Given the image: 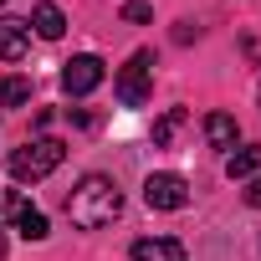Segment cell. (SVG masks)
I'll return each mask as SVG.
<instances>
[{
    "mask_svg": "<svg viewBox=\"0 0 261 261\" xmlns=\"http://www.w3.org/2000/svg\"><path fill=\"white\" fill-rule=\"evenodd\" d=\"M118 210H123V190H118L108 174H87V179H77V190L67 195V215H72V225H82V230L113 225Z\"/></svg>",
    "mask_w": 261,
    "mask_h": 261,
    "instance_id": "cell-1",
    "label": "cell"
},
{
    "mask_svg": "<svg viewBox=\"0 0 261 261\" xmlns=\"http://www.w3.org/2000/svg\"><path fill=\"white\" fill-rule=\"evenodd\" d=\"M62 159H67V144H62V139H26L21 149H11L6 169H11V179L36 185V179H46L51 169H62Z\"/></svg>",
    "mask_w": 261,
    "mask_h": 261,
    "instance_id": "cell-2",
    "label": "cell"
},
{
    "mask_svg": "<svg viewBox=\"0 0 261 261\" xmlns=\"http://www.w3.org/2000/svg\"><path fill=\"white\" fill-rule=\"evenodd\" d=\"M113 92H118L123 108H144L149 92H154V51H134V57H128V67L118 72Z\"/></svg>",
    "mask_w": 261,
    "mask_h": 261,
    "instance_id": "cell-3",
    "label": "cell"
},
{
    "mask_svg": "<svg viewBox=\"0 0 261 261\" xmlns=\"http://www.w3.org/2000/svg\"><path fill=\"white\" fill-rule=\"evenodd\" d=\"M144 200H149V210H185L190 205V179L174 174V169H159V174L144 179Z\"/></svg>",
    "mask_w": 261,
    "mask_h": 261,
    "instance_id": "cell-4",
    "label": "cell"
},
{
    "mask_svg": "<svg viewBox=\"0 0 261 261\" xmlns=\"http://www.w3.org/2000/svg\"><path fill=\"white\" fill-rule=\"evenodd\" d=\"M102 77H108V67H102V57H72L67 67H62V87H67V97H87V92H97L102 87Z\"/></svg>",
    "mask_w": 261,
    "mask_h": 261,
    "instance_id": "cell-5",
    "label": "cell"
},
{
    "mask_svg": "<svg viewBox=\"0 0 261 261\" xmlns=\"http://www.w3.org/2000/svg\"><path fill=\"white\" fill-rule=\"evenodd\" d=\"M6 215H11V225L26 236V241H46L51 236V225H46V215L26 200V195H11V205H6Z\"/></svg>",
    "mask_w": 261,
    "mask_h": 261,
    "instance_id": "cell-6",
    "label": "cell"
},
{
    "mask_svg": "<svg viewBox=\"0 0 261 261\" xmlns=\"http://www.w3.org/2000/svg\"><path fill=\"white\" fill-rule=\"evenodd\" d=\"M31 51V26L16 16H0V62H21Z\"/></svg>",
    "mask_w": 261,
    "mask_h": 261,
    "instance_id": "cell-7",
    "label": "cell"
},
{
    "mask_svg": "<svg viewBox=\"0 0 261 261\" xmlns=\"http://www.w3.org/2000/svg\"><path fill=\"white\" fill-rule=\"evenodd\" d=\"M134 261H190V256L174 236H144V241H134Z\"/></svg>",
    "mask_w": 261,
    "mask_h": 261,
    "instance_id": "cell-8",
    "label": "cell"
},
{
    "mask_svg": "<svg viewBox=\"0 0 261 261\" xmlns=\"http://www.w3.org/2000/svg\"><path fill=\"white\" fill-rule=\"evenodd\" d=\"M26 26H36V36H41V41H57V36L67 31V16H62V6L41 0V6L31 11V21H26Z\"/></svg>",
    "mask_w": 261,
    "mask_h": 261,
    "instance_id": "cell-9",
    "label": "cell"
},
{
    "mask_svg": "<svg viewBox=\"0 0 261 261\" xmlns=\"http://www.w3.org/2000/svg\"><path fill=\"white\" fill-rule=\"evenodd\" d=\"M205 139H210V149H236L241 128H236L230 113H210V118H205Z\"/></svg>",
    "mask_w": 261,
    "mask_h": 261,
    "instance_id": "cell-10",
    "label": "cell"
},
{
    "mask_svg": "<svg viewBox=\"0 0 261 261\" xmlns=\"http://www.w3.org/2000/svg\"><path fill=\"white\" fill-rule=\"evenodd\" d=\"M256 169H261V144L230 149V159H225V174H230V179H251Z\"/></svg>",
    "mask_w": 261,
    "mask_h": 261,
    "instance_id": "cell-11",
    "label": "cell"
},
{
    "mask_svg": "<svg viewBox=\"0 0 261 261\" xmlns=\"http://www.w3.org/2000/svg\"><path fill=\"white\" fill-rule=\"evenodd\" d=\"M31 102V77H0V108H26Z\"/></svg>",
    "mask_w": 261,
    "mask_h": 261,
    "instance_id": "cell-12",
    "label": "cell"
},
{
    "mask_svg": "<svg viewBox=\"0 0 261 261\" xmlns=\"http://www.w3.org/2000/svg\"><path fill=\"white\" fill-rule=\"evenodd\" d=\"M179 123H185V113H179V108H169V113H164V118L154 123V144H159V149H164V144L174 139V128H179Z\"/></svg>",
    "mask_w": 261,
    "mask_h": 261,
    "instance_id": "cell-13",
    "label": "cell"
},
{
    "mask_svg": "<svg viewBox=\"0 0 261 261\" xmlns=\"http://www.w3.org/2000/svg\"><path fill=\"white\" fill-rule=\"evenodd\" d=\"M123 21H134V26H144V21H154V11L144 6V0H128V6H123Z\"/></svg>",
    "mask_w": 261,
    "mask_h": 261,
    "instance_id": "cell-14",
    "label": "cell"
},
{
    "mask_svg": "<svg viewBox=\"0 0 261 261\" xmlns=\"http://www.w3.org/2000/svg\"><path fill=\"white\" fill-rule=\"evenodd\" d=\"M246 205L261 210V174H251V185H246Z\"/></svg>",
    "mask_w": 261,
    "mask_h": 261,
    "instance_id": "cell-15",
    "label": "cell"
},
{
    "mask_svg": "<svg viewBox=\"0 0 261 261\" xmlns=\"http://www.w3.org/2000/svg\"><path fill=\"white\" fill-rule=\"evenodd\" d=\"M6 230L11 225H6V210H0V261H6Z\"/></svg>",
    "mask_w": 261,
    "mask_h": 261,
    "instance_id": "cell-16",
    "label": "cell"
},
{
    "mask_svg": "<svg viewBox=\"0 0 261 261\" xmlns=\"http://www.w3.org/2000/svg\"><path fill=\"white\" fill-rule=\"evenodd\" d=\"M0 6H6V0H0Z\"/></svg>",
    "mask_w": 261,
    "mask_h": 261,
    "instance_id": "cell-17",
    "label": "cell"
}]
</instances>
